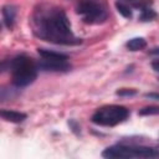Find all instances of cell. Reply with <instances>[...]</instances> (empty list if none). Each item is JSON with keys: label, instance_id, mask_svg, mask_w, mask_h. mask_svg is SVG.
Returning <instances> with one entry per match:
<instances>
[{"label": "cell", "instance_id": "obj_1", "mask_svg": "<svg viewBox=\"0 0 159 159\" xmlns=\"http://www.w3.org/2000/svg\"><path fill=\"white\" fill-rule=\"evenodd\" d=\"M31 27L36 37L51 43L73 46L82 42L72 32L63 9L52 4L43 2L35 7L31 17Z\"/></svg>", "mask_w": 159, "mask_h": 159}, {"label": "cell", "instance_id": "obj_2", "mask_svg": "<svg viewBox=\"0 0 159 159\" xmlns=\"http://www.w3.org/2000/svg\"><path fill=\"white\" fill-rule=\"evenodd\" d=\"M37 67L34 60L26 55H17L9 62L12 84L21 88L31 84L37 77Z\"/></svg>", "mask_w": 159, "mask_h": 159}, {"label": "cell", "instance_id": "obj_3", "mask_svg": "<svg viewBox=\"0 0 159 159\" xmlns=\"http://www.w3.org/2000/svg\"><path fill=\"white\" fill-rule=\"evenodd\" d=\"M102 157L108 159H130V158H159V149L145 145L116 144L103 150Z\"/></svg>", "mask_w": 159, "mask_h": 159}, {"label": "cell", "instance_id": "obj_4", "mask_svg": "<svg viewBox=\"0 0 159 159\" xmlns=\"http://www.w3.org/2000/svg\"><path fill=\"white\" fill-rule=\"evenodd\" d=\"M128 117H129L128 108L123 106L109 104V106H103L98 108L92 116V122L102 127H114L124 122Z\"/></svg>", "mask_w": 159, "mask_h": 159}, {"label": "cell", "instance_id": "obj_5", "mask_svg": "<svg viewBox=\"0 0 159 159\" xmlns=\"http://www.w3.org/2000/svg\"><path fill=\"white\" fill-rule=\"evenodd\" d=\"M76 11L82 20L89 25H98L107 20L104 6L94 0H81L76 6Z\"/></svg>", "mask_w": 159, "mask_h": 159}, {"label": "cell", "instance_id": "obj_6", "mask_svg": "<svg viewBox=\"0 0 159 159\" xmlns=\"http://www.w3.org/2000/svg\"><path fill=\"white\" fill-rule=\"evenodd\" d=\"M39 68L43 71L51 72H66L71 68V65L67 60H50V58H41L39 62Z\"/></svg>", "mask_w": 159, "mask_h": 159}, {"label": "cell", "instance_id": "obj_7", "mask_svg": "<svg viewBox=\"0 0 159 159\" xmlns=\"http://www.w3.org/2000/svg\"><path fill=\"white\" fill-rule=\"evenodd\" d=\"M0 116L2 117V119L11 122V123H21L27 118L25 113L19 112V111H12V109H1Z\"/></svg>", "mask_w": 159, "mask_h": 159}, {"label": "cell", "instance_id": "obj_8", "mask_svg": "<svg viewBox=\"0 0 159 159\" xmlns=\"http://www.w3.org/2000/svg\"><path fill=\"white\" fill-rule=\"evenodd\" d=\"M1 14H2L4 25L7 29H12L14 22H15V16H16V7L12 5H5V6H2Z\"/></svg>", "mask_w": 159, "mask_h": 159}, {"label": "cell", "instance_id": "obj_9", "mask_svg": "<svg viewBox=\"0 0 159 159\" xmlns=\"http://www.w3.org/2000/svg\"><path fill=\"white\" fill-rule=\"evenodd\" d=\"M39 55L41 58H50V60H68V56L62 52H56L52 50H46V48H39L37 50Z\"/></svg>", "mask_w": 159, "mask_h": 159}, {"label": "cell", "instance_id": "obj_10", "mask_svg": "<svg viewBox=\"0 0 159 159\" xmlns=\"http://www.w3.org/2000/svg\"><path fill=\"white\" fill-rule=\"evenodd\" d=\"M129 51H140L147 47V41L143 37H133L125 43Z\"/></svg>", "mask_w": 159, "mask_h": 159}, {"label": "cell", "instance_id": "obj_11", "mask_svg": "<svg viewBox=\"0 0 159 159\" xmlns=\"http://www.w3.org/2000/svg\"><path fill=\"white\" fill-rule=\"evenodd\" d=\"M157 16H158L157 12H155L152 7H149V6H144V7H142V12H140L139 19H140L142 21H152V20L155 19Z\"/></svg>", "mask_w": 159, "mask_h": 159}, {"label": "cell", "instance_id": "obj_12", "mask_svg": "<svg viewBox=\"0 0 159 159\" xmlns=\"http://www.w3.org/2000/svg\"><path fill=\"white\" fill-rule=\"evenodd\" d=\"M116 9H117V11L123 16V17H125V19H130L132 16H133V12H132V9L128 6V5H125V4H123V2H116Z\"/></svg>", "mask_w": 159, "mask_h": 159}, {"label": "cell", "instance_id": "obj_13", "mask_svg": "<svg viewBox=\"0 0 159 159\" xmlns=\"http://www.w3.org/2000/svg\"><path fill=\"white\" fill-rule=\"evenodd\" d=\"M138 114L139 116H155V114H159V107L158 106H148V107H144V108L139 109Z\"/></svg>", "mask_w": 159, "mask_h": 159}, {"label": "cell", "instance_id": "obj_14", "mask_svg": "<svg viewBox=\"0 0 159 159\" xmlns=\"http://www.w3.org/2000/svg\"><path fill=\"white\" fill-rule=\"evenodd\" d=\"M116 94L119 97H130V96L137 94V91L133 88H120L116 92Z\"/></svg>", "mask_w": 159, "mask_h": 159}, {"label": "cell", "instance_id": "obj_15", "mask_svg": "<svg viewBox=\"0 0 159 159\" xmlns=\"http://www.w3.org/2000/svg\"><path fill=\"white\" fill-rule=\"evenodd\" d=\"M144 97H145V98H149V99H157V101H159V93H157V92L145 93Z\"/></svg>", "mask_w": 159, "mask_h": 159}, {"label": "cell", "instance_id": "obj_16", "mask_svg": "<svg viewBox=\"0 0 159 159\" xmlns=\"http://www.w3.org/2000/svg\"><path fill=\"white\" fill-rule=\"evenodd\" d=\"M152 68L155 71V72H159V58L158 60H154L152 62Z\"/></svg>", "mask_w": 159, "mask_h": 159}, {"label": "cell", "instance_id": "obj_17", "mask_svg": "<svg viewBox=\"0 0 159 159\" xmlns=\"http://www.w3.org/2000/svg\"><path fill=\"white\" fill-rule=\"evenodd\" d=\"M149 53H150V55H159V46H158V47L152 48V50L149 51Z\"/></svg>", "mask_w": 159, "mask_h": 159}, {"label": "cell", "instance_id": "obj_18", "mask_svg": "<svg viewBox=\"0 0 159 159\" xmlns=\"http://www.w3.org/2000/svg\"><path fill=\"white\" fill-rule=\"evenodd\" d=\"M125 1H130V2H134L135 0H125Z\"/></svg>", "mask_w": 159, "mask_h": 159}]
</instances>
